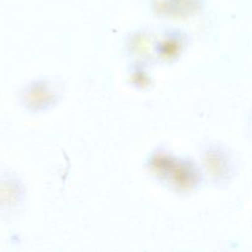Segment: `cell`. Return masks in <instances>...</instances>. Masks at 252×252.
<instances>
[{"label": "cell", "instance_id": "obj_1", "mask_svg": "<svg viewBox=\"0 0 252 252\" xmlns=\"http://www.w3.org/2000/svg\"><path fill=\"white\" fill-rule=\"evenodd\" d=\"M20 194L19 182L9 175L0 174V213L14 208L19 202Z\"/></svg>", "mask_w": 252, "mask_h": 252}]
</instances>
